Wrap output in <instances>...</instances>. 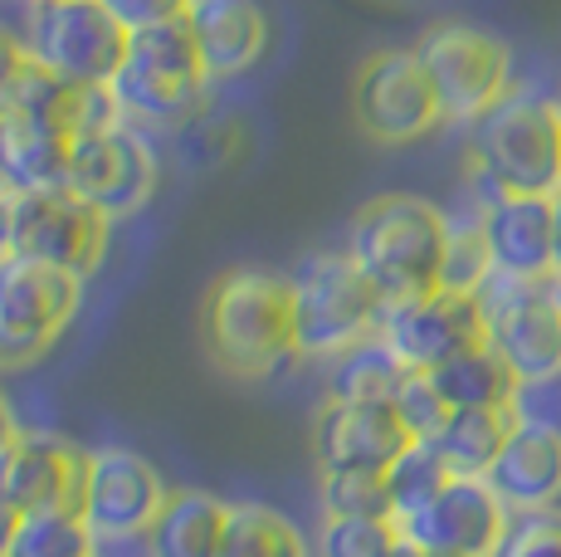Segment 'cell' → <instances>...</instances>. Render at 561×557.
Masks as SVG:
<instances>
[{"instance_id":"ffe728a7","label":"cell","mask_w":561,"mask_h":557,"mask_svg":"<svg viewBox=\"0 0 561 557\" xmlns=\"http://www.w3.org/2000/svg\"><path fill=\"white\" fill-rule=\"evenodd\" d=\"M186 25L210 79H234L268 49V20L259 0H191Z\"/></svg>"},{"instance_id":"f1b7e54d","label":"cell","mask_w":561,"mask_h":557,"mask_svg":"<svg viewBox=\"0 0 561 557\" xmlns=\"http://www.w3.org/2000/svg\"><path fill=\"white\" fill-rule=\"evenodd\" d=\"M322 513H332V519H391L386 475H371V469L322 475Z\"/></svg>"},{"instance_id":"d590c367","label":"cell","mask_w":561,"mask_h":557,"mask_svg":"<svg viewBox=\"0 0 561 557\" xmlns=\"http://www.w3.org/2000/svg\"><path fill=\"white\" fill-rule=\"evenodd\" d=\"M103 5L113 10L123 30H152V25H167V20L191 15V0H103Z\"/></svg>"},{"instance_id":"b9f144b4","label":"cell","mask_w":561,"mask_h":557,"mask_svg":"<svg viewBox=\"0 0 561 557\" xmlns=\"http://www.w3.org/2000/svg\"><path fill=\"white\" fill-rule=\"evenodd\" d=\"M552 294H557V308H561V278H552Z\"/></svg>"},{"instance_id":"ac0fdd59","label":"cell","mask_w":561,"mask_h":557,"mask_svg":"<svg viewBox=\"0 0 561 557\" xmlns=\"http://www.w3.org/2000/svg\"><path fill=\"white\" fill-rule=\"evenodd\" d=\"M493 274L552 278V196H499L479 211Z\"/></svg>"},{"instance_id":"d6986e66","label":"cell","mask_w":561,"mask_h":557,"mask_svg":"<svg viewBox=\"0 0 561 557\" xmlns=\"http://www.w3.org/2000/svg\"><path fill=\"white\" fill-rule=\"evenodd\" d=\"M69 147H73V133L64 123H54V117L25 113V109L0 113V191L20 196V191L64 186Z\"/></svg>"},{"instance_id":"8992f818","label":"cell","mask_w":561,"mask_h":557,"mask_svg":"<svg viewBox=\"0 0 561 557\" xmlns=\"http://www.w3.org/2000/svg\"><path fill=\"white\" fill-rule=\"evenodd\" d=\"M205 83H210V73H205L191 25L186 20H167V25H152V30H133L127 59L107 89H113L117 109L127 117L181 123V117L196 113Z\"/></svg>"},{"instance_id":"603a6c76","label":"cell","mask_w":561,"mask_h":557,"mask_svg":"<svg viewBox=\"0 0 561 557\" xmlns=\"http://www.w3.org/2000/svg\"><path fill=\"white\" fill-rule=\"evenodd\" d=\"M430 382H435L439 396L449 401V411H503V406H513L517 387H523V382L513 377V367L489 342H479V348L459 352L455 362L435 367Z\"/></svg>"},{"instance_id":"277c9868","label":"cell","mask_w":561,"mask_h":557,"mask_svg":"<svg viewBox=\"0 0 561 557\" xmlns=\"http://www.w3.org/2000/svg\"><path fill=\"white\" fill-rule=\"evenodd\" d=\"M294 338L304 357H337L352 342L381 333L386 298L347 250L308 254L294 274Z\"/></svg>"},{"instance_id":"4fadbf2b","label":"cell","mask_w":561,"mask_h":557,"mask_svg":"<svg viewBox=\"0 0 561 557\" xmlns=\"http://www.w3.org/2000/svg\"><path fill=\"white\" fill-rule=\"evenodd\" d=\"M381 338L410 372H435V367H445V362H455L459 352L489 342V328H483L479 294L435 288V294L386 304Z\"/></svg>"},{"instance_id":"8fae6325","label":"cell","mask_w":561,"mask_h":557,"mask_svg":"<svg viewBox=\"0 0 561 557\" xmlns=\"http://www.w3.org/2000/svg\"><path fill=\"white\" fill-rule=\"evenodd\" d=\"M64 186L83 196L107 220L137 216L157 196V152L133 123H107L93 133H79L69 147Z\"/></svg>"},{"instance_id":"2e32d148","label":"cell","mask_w":561,"mask_h":557,"mask_svg":"<svg viewBox=\"0 0 561 557\" xmlns=\"http://www.w3.org/2000/svg\"><path fill=\"white\" fill-rule=\"evenodd\" d=\"M405 445L410 431L391 401H322L318 421H312L318 475H337V469L386 475L401 459Z\"/></svg>"},{"instance_id":"d4e9b609","label":"cell","mask_w":561,"mask_h":557,"mask_svg":"<svg viewBox=\"0 0 561 557\" xmlns=\"http://www.w3.org/2000/svg\"><path fill=\"white\" fill-rule=\"evenodd\" d=\"M405 377H410V367L386 348L381 333H371L332 357L328 401H391Z\"/></svg>"},{"instance_id":"cb8c5ba5","label":"cell","mask_w":561,"mask_h":557,"mask_svg":"<svg viewBox=\"0 0 561 557\" xmlns=\"http://www.w3.org/2000/svg\"><path fill=\"white\" fill-rule=\"evenodd\" d=\"M513 431H517L513 406H503V411H449L445 431H439L430 445L439 450V459L449 465V475L489 479L493 459L503 455V445H508Z\"/></svg>"},{"instance_id":"e0dca14e","label":"cell","mask_w":561,"mask_h":557,"mask_svg":"<svg viewBox=\"0 0 561 557\" xmlns=\"http://www.w3.org/2000/svg\"><path fill=\"white\" fill-rule=\"evenodd\" d=\"M83 475L89 450L49 431H20V441L0 455V489L20 513H83Z\"/></svg>"},{"instance_id":"e575fe53","label":"cell","mask_w":561,"mask_h":557,"mask_svg":"<svg viewBox=\"0 0 561 557\" xmlns=\"http://www.w3.org/2000/svg\"><path fill=\"white\" fill-rule=\"evenodd\" d=\"M30 73H35V59H30L25 35H10V30L0 25V113L15 109V99H20Z\"/></svg>"},{"instance_id":"d6a6232c","label":"cell","mask_w":561,"mask_h":557,"mask_svg":"<svg viewBox=\"0 0 561 557\" xmlns=\"http://www.w3.org/2000/svg\"><path fill=\"white\" fill-rule=\"evenodd\" d=\"M493 557H561V509H537L508 519Z\"/></svg>"},{"instance_id":"30bf717a","label":"cell","mask_w":561,"mask_h":557,"mask_svg":"<svg viewBox=\"0 0 561 557\" xmlns=\"http://www.w3.org/2000/svg\"><path fill=\"white\" fill-rule=\"evenodd\" d=\"M489 348L513 367L517 382H542L561 372V308L552 278L493 274L479 288Z\"/></svg>"},{"instance_id":"484cf974","label":"cell","mask_w":561,"mask_h":557,"mask_svg":"<svg viewBox=\"0 0 561 557\" xmlns=\"http://www.w3.org/2000/svg\"><path fill=\"white\" fill-rule=\"evenodd\" d=\"M220 557H308L304 533L268 503H230Z\"/></svg>"},{"instance_id":"8d00e7d4","label":"cell","mask_w":561,"mask_h":557,"mask_svg":"<svg viewBox=\"0 0 561 557\" xmlns=\"http://www.w3.org/2000/svg\"><path fill=\"white\" fill-rule=\"evenodd\" d=\"M20 519H25V513H20L15 503H10V495H5V489H0V557H10V543H15V528H20Z\"/></svg>"},{"instance_id":"5b68a950","label":"cell","mask_w":561,"mask_h":557,"mask_svg":"<svg viewBox=\"0 0 561 557\" xmlns=\"http://www.w3.org/2000/svg\"><path fill=\"white\" fill-rule=\"evenodd\" d=\"M25 45L39 69L59 73L73 89H107L133 45L103 0H30Z\"/></svg>"},{"instance_id":"836d02e7","label":"cell","mask_w":561,"mask_h":557,"mask_svg":"<svg viewBox=\"0 0 561 557\" xmlns=\"http://www.w3.org/2000/svg\"><path fill=\"white\" fill-rule=\"evenodd\" d=\"M513 416L523 425H547V431H561V372L542 382H523L513 396Z\"/></svg>"},{"instance_id":"9c48e42d","label":"cell","mask_w":561,"mask_h":557,"mask_svg":"<svg viewBox=\"0 0 561 557\" xmlns=\"http://www.w3.org/2000/svg\"><path fill=\"white\" fill-rule=\"evenodd\" d=\"M107 230L113 220L83 196H73L69 186L10 196V254H25V260L89 278L107 254Z\"/></svg>"},{"instance_id":"60d3db41","label":"cell","mask_w":561,"mask_h":557,"mask_svg":"<svg viewBox=\"0 0 561 557\" xmlns=\"http://www.w3.org/2000/svg\"><path fill=\"white\" fill-rule=\"evenodd\" d=\"M386 557H439V553H430V548H420V543H410V538H401V543H396V548H391V553H386Z\"/></svg>"},{"instance_id":"44dd1931","label":"cell","mask_w":561,"mask_h":557,"mask_svg":"<svg viewBox=\"0 0 561 557\" xmlns=\"http://www.w3.org/2000/svg\"><path fill=\"white\" fill-rule=\"evenodd\" d=\"M489 485H493V495L517 513L557 509V499H561V431L517 421V431L508 435L503 455L493 459Z\"/></svg>"},{"instance_id":"5bb4252c","label":"cell","mask_w":561,"mask_h":557,"mask_svg":"<svg viewBox=\"0 0 561 557\" xmlns=\"http://www.w3.org/2000/svg\"><path fill=\"white\" fill-rule=\"evenodd\" d=\"M401 538L439 557H493L508 533V503L493 495L489 479H449L420 513L396 523Z\"/></svg>"},{"instance_id":"6da1fadb","label":"cell","mask_w":561,"mask_h":557,"mask_svg":"<svg viewBox=\"0 0 561 557\" xmlns=\"http://www.w3.org/2000/svg\"><path fill=\"white\" fill-rule=\"evenodd\" d=\"M201 342L210 362L230 377H268L284 357L298 352L294 338V284L274 270H225L205 288Z\"/></svg>"},{"instance_id":"52a82bcc","label":"cell","mask_w":561,"mask_h":557,"mask_svg":"<svg viewBox=\"0 0 561 557\" xmlns=\"http://www.w3.org/2000/svg\"><path fill=\"white\" fill-rule=\"evenodd\" d=\"M83 304V278L54 264L5 254L0 260V367H30L59 342Z\"/></svg>"},{"instance_id":"83f0119b","label":"cell","mask_w":561,"mask_h":557,"mask_svg":"<svg viewBox=\"0 0 561 557\" xmlns=\"http://www.w3.org/2000/svg\"><path fill=\"white\" fill-rule=\"evenodd\" d=\"M10 557H93V528L83 513L54 509V513H25L10 543Z\"/></svg>"},{"instance_id":"74e56055","label":"cell","mask_w":561,"mask_h":557,"mask_svg":"<svg viewBox=\"0 0 561 557\" xmlns=\"http://www.w3.org/2000/svg\"><path fill=\"white\" fill-rule=\"evenodd\" d=\"M20 431H25V425L15 421V411H10V401H5V391H0V455H5V450L20 441Z\"/></svg>"},{"instance_id":"3957f363","label":"cell","mask_w":561,"mask_h":557,"mask_svg":"<svg viewBox=\"0 0 561 557\" xmlns=\"http://www.w3.org/2000/svg\"><path fill=\"white\" fill-rule=\"evenodd\" d=\"M445 250H449L445 211L420 196H405V191L366 201L347 230V254L381 288L386 304L435 294L439 274H445Z\"/></svg>"},{"instance_id":"7402d4cb","label":"cell","mask_w":561,"mask_h":557,"mask_svg":"<svg viewBox=\"0 0 561 557\" xmlns=\"http://www.w3.org/2000/svg\"><path fill=\"white\" fill-rule=\"evenodd\" d=\"M225 528H230V503L205 495V489H171L157 523L147 528L152 557H220Z\"/></svg>"},{"instance_id":"4316f807","label":"cell","mask_w":561,"mask_h":557,"mask_svg":"<svg viewBox=\"0 0 561 557\" xmlns=\"http://www.w3.org/2000/svg\"><path fill=\"white\" fill-rule=\"evenodd\" d=\"M449 465L439 459V450L430 441H410L401 450V459H396L391 469H386V489H391V519L401 523L410 513H420L430 499L439 495V489L449 485Z\"/></svg>"},{"instance_id":"7a4b0ae2","label":"cell","mask_w":561,"mask_h":557,"mask_svg":"<svg viewBox=\"0 0 561 557\" xmlns=\"http://www.w3.org/2000/svg\"><path fill=\"white\" fill-rule=\"evenodd\" d=\"M469 127V177L483 206L499 196L561 191V103L508 89Z\"/></svg>"},{"instance_id":"ba28073f","label":"cell","mask_w":561,"mask_h":557,"mask_svg":"<svg viewBox=\"0 0 561 557\" xmlns=\"http://www.w3.org/2000/svg\"><path fill=\"white\" fill-rule=\"evenodd\" d=\"M415 55L439 93L445 123H479V117L508 93L513 55L499 35H489V30H479V25H463V20L430 25L425 35H420Z\"/></svg>"},{"instance_id":"4dcf8cb0","label":"cell","mask_w":561,"mask_h":557,"mask_svg":"<svg viewBox=\"0 0 561 557\" xmlns=\"http://www.w3.org/2000/svg\"><path fill=\"white\" fill-rule=\"evenodd\" d=\"M493 278V254L483 240V225H449V250H445V274L439 288H455V294H479Z\"/></svg>"},{"instance_id":"1f68e13d","label":"cell","mask_w":561,"mask_h":557,"mask_svg":"<svg viewBox=\"0 0 561 557\" xmlns=\"http://www.w3.org/2000/svg\"><path fill=\"white\" fill-rule=\"evenodd\" d=\"M391 406L405 421L410 441H435L449 421V401L439 396L435 382H430V372H410V377L401 382V391L391 396Z\"/></svg>"},{"instance_id":"ab89813d","label":"cell","mask_w":561,"mask_h":557,"mask_svg":"<svg viewBox=\"0 0 561 557\" xmlns=\"http://www.w3.org/2000/svg\"><path fill=\"white\" fill-rule=\"evenodd\" d=\"M10 254V196L0 191V260Z\"/></svg>"},{"instance_id":"7c38bea8","label":"cell","mask_w":561,"mask_h":557,"mask_svg":"<svg viewBox=\"0 0 561 557\" xmlns=\"http://www.w3.org/2000/svg\"><path fill=\"white\" fill-rule=\"evenodd\" d=\"M352 117L371 143L401 147L445 123L439 93L415 49H381L352 79Z\"/></svg>"},{"instance_id":"f546056e","label":"cell","mask_w":561,"mask_h":557,"mask_svg":"<svg viewBox=\"0 0 561 557\" xmlns=\"http://www.w3.org/2000/svg\"><path fill=\"white\" fill-rule=\"evenodd\" d=\"M401 543L396 519H322L318 557H386Z\"/></svg>"},{"instance_id":"9a60e30c","label":"cell","mask_w":561,"mask_h":557,"mask_svg":"<svg viewBox=\"0 0 561 557\" xmlns=\"http://www.w3.org/2000/svg\"><path fill=\"white\" fill-rule=\"evenodd\" d=\"M171 489L161 485L152 459L123 445L89 450V475H83V523L93 538L103 533H147L157 523Z\"/></svg>"},{"instance_id":"f35d334b","label":"cell","mask_w":561,"mask_h":557,"mask_svg":"<svg viewBox=\"0 0 561 557\" xmlns=\"http://www.w3.org/2000/svg\"><path fill=\"white\" fill-rule=\"evenodd\" d=\"M552 278H561V191L552 196Z\"/></svg>"}]
</instances>
